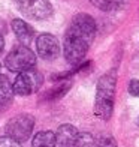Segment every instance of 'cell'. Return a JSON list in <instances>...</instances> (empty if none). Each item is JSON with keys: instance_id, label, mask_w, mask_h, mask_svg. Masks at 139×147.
<instances>
[{"instance_id": "cell-1", "label": "cell", "mask_w": 139, "mask_h": 147, "mask_svg": "<svg viewBox=\"0 0 139 147\" xmlns=\"http://www.w3.org/2000/svg\"><path fill=\"white\" fill-rule=\"evenodd\" d=\"M96 35V21L88 14L74 17L64 35V57L70 65H78L85 57Z\"/></svg>"}, {"instance_id": "cell-2", "label": "cell", "mask_w": 139, "mask_h": 147, "mask_svg": "<svg viewBox=\"0 0 139 147\" xmlns=\"http://www.w3.org/2000/svg\"><path fill=\"white\" fill-rule=\"evenodd\" d=\"M117 86V72L111 71L99 78L94 101V114L102 120H109L114 111V98Z\"/></svg>"}, {"instance_id": "cell-3", "label": "cell", "mask_w": 139, "mask_h": 147, "mask_svg": "<svg viewBox=\"0 0 139 147\" xmlns=\"http://www.w3.org/2000/svg\"><path fill=\"white\" fill-rule=\"evenodd\" d=\"M42 83H43L42 74L33 68H29L25 71H21L17 75L15 83L12 84V89L18 96H29L41 89Z\"/></svg>"}, {"instance_id": "cell-4", "label": "cell", "mask_w": 139, "mask_h": 147, "mask_svg": "<svg viewBox=\"0 0 139 147\" xmlns=\"http://www.w3.org/2000/svg\"><path fill=\"white\" fill-rule=\"evenodd\" d=\"M6 68L12 72H21L36 65V56L27 45H17L5 59Z\"/></svg>"}, {"instance_id": "cell-5", "label": "cell", "mask_w": 139, "mask_h": 147, "mask_svg": "<svg viewBox=\"0 0 139 147\" xmlns=\"http://www.w3.org/2000/svg\"><path fill=\"white\" fill-rule=\"evenodd\" d=\"M18 11L30 20H46L52 15V5L49 0H14Z\"/></svg>"}, {"instance_id": "cell-6", "label": "cell", "mask_w": 139, "mask_h": 147, "mask_svg": "<svg viewBox=\"0 0 139 147\" xmlns=\"http://www.w3.org/2000/svg\"><path fill=\"white\" fill-rule=\"evenodd\" d=\"M33 126H35V119L30 114H18L12 117L5 126L6 135L18 140V141H25L33 132Z\"/></svg>"}, {"instance_id": "cell-7", "label": "cell", "mask_w": 139, "mask_h": 147, "mask_svg": "<svg viewBox=\"0 0 139 147\" xmlns=\"http://www.w3.org/2000/svg\"><path fill=\"white\" fill-rule=\"evenodd\" d=\"M36 48L37 54L43 60H54L60 54V44L55 36L49 35V33H42L41 36L36 39Z\"/></svg>"}, {"instance_id": "cell-8", "label": "cell", "mask_w": 139, "mask_h": 147, "mask_svg": "<svg viewBox=\"0 0 139 147\" xmlns=\"http://www.w3.org/2000/svg\"><path fill=\"white\" fill-rule=\"evenodd\" d=\"M78 131L74 125L64 123L55 132V143L60 147H74Z\"/></svg>"}, {"instance_id": "cell-9", "label": "cell", "mask_w": 139, "mask_h": 147, "mask_svg": "<svg viewBox=\"0 0 139 147\" xmlns=\"http://www.w3.org/2000/svg\"><path fill=\"white\" fill-rule=\"evenodd\" d=\"M11 26H12V30H14L17 39L23 45H29L33 41V38H35V30H33V27H30L25 21H23V20H14V21L11 23Z\"/></svg>"}, {"instance_id": "cell-10", "label": "cell", "mask_w": 139, "mask_h": 147, "mask_svg": "<svg viewBox=\"0 0 139 147\" xmlns=\"http://www.w3.org/2000/svg\"><path fill=\"white\" fill-rule=\"evenodd\" d=\"M14 89L8 77L0 75V108H6L14 99Z\"/></svg>"}, {"instance_id": "cell-11", "label": "cell", "mask_w": 139, "mask_h": 147, "mask_svg": "<svg viewBox=\"0 0 139 147\" xmlns=\"http://www.w3.org/2000/svg\"><path fill=\"white\" fill-rule=\"evenodd\" d=\"M55 134L51 131H41L33 137V147H55Z\"/></svg>"}, {"instance_id": "cell-12", "label": "cell", "mask_w": 139, "mask_h": 147, "mask_svg": "<svg viewBox=\"0 0 139 147\" xmlns=\"http://www.w3.org/2000/svg\"><path fill=\"white\" fill-rule=\"evenodd\" d=\"M70 81L67 80L66 81V84H60V86H57L55 89H52V90H48V92H45V95L42 96V101H55V99H60L61 96L66 95V92H67L70 89Z\"/></svg>"}, {"instance_id": "cell-13", "label": "cell", "mask_w": 139, "mask_h": 147, "mask_svg": "<svg viewBox=\"0 0 139 147\" xmlns=\"http://www.w3.org/2000/svg\"><path fill=\"white\" fill-rule=\"evenodd\" d=\"M90 2H91V5H94L96 8L109 12V11L120 9L124 5L126 0H90Z\"/></svg>"}, {"instance_id": "cell-14", "label": "cell", "mask_w": 139, "mask_h": 147, "mask_svg": "<svg viewBox=\"0 0 139 147\" xmlns=\"http://www.w3.org/2000/svg\"><path fill=\"white\" fill-rule=\"evenodd\" d=\"M74 147H96V140L91 134L87 132H78Z\"/></svg>"}, {"instance_id": "cell-15", "label": "cell", "mask_w": 139, "mask_h": 147, "mask_svg": "<svg viewBox=\"0 0 139 147\" xmlns=\"http://www.w3.org/2000/svg\"><path fill=\"white\" fill-rule=\"evenodd\" d=\"M96 147H117L114 137L111 135H102L96 140Z\"/></svg>"}, {"instance_id": "cell-16", "label": "cell", "mask_w": 139, "mask_h": 147, "mask_svg": "<svg viewBox=\"0 0 139 147\" xmlns=\"http://www.w3.org/2000/svg\"><path fill=\"white\" fill-rule=\"evenodd\" d=\"M0 147H23V146L19 144L18 140L9 135H5V137H0Z\"/></svg>"}, {"instance_id": "cell-17", "label": "cell", "mask_w": 139, "mask_h": 147, "mask_svg": "<svg viewBox=\"0 0 139 147\" xmlns=\"http://www.w3.org/2000/svg\"><path fill=\"white\" fill-rule=\"evenodd\" d=\"M129 93L139 98V80H130V83H129Z\"/></svg>"}, {"instance_id": "cell-18", "label": "cell", "mask_w": 139, "mask_h": 147, "mask_svg": "<svg viewBox=\"0 0 139 147\" xmlns=\"http://www.w3.org/2000/svg\"><path fill=\"white\" fill-rule=\"evenodd\" d=\"M0 33H2V35H3V33H6V24H5V21H3L2 18H0Z\"/></svg>"}, {"instance_id": "cell-19", "label": "cell", "mask_w": 139, "mask_h": 147, "mask_svg": "<svg viewBox=\"0 0 139 147\" xmlns=\"http://www.w3.org/2000/svg\"><path fill=\"white\" fill-rule=\"evenodd\" d=\"M3 47H5V38H3L2 33H0V51L3 50Z\"/></svg>"}]
</instances>
